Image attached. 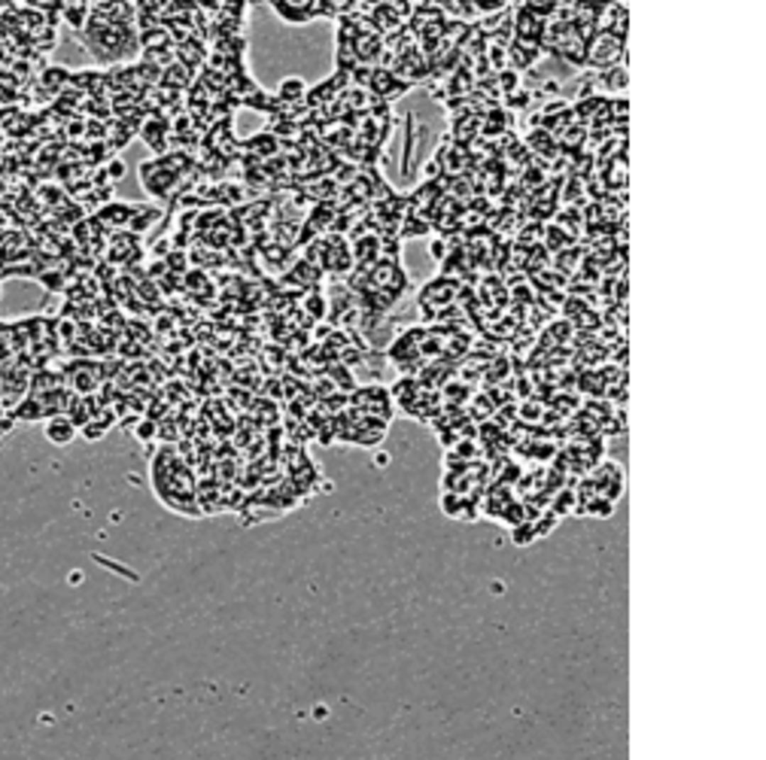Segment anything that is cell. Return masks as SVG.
<instances>
[{
	"mask_svg": "<svg viewBox=\"0 0 766 760\" xmlns=\"http://www.w3.org/2000/svg\"><path fill=\"white\" fill-rule=\"evenodd\" d=\"M46 438L52 444H58V447H67L73 438H77V423H73L70 417H64V414H52L46 420Z\"/></svg>",
	"mask_w": 766,
	"mask_h": 760,
	"instance_id": "1",
	"label": "cell"
},
{
	"mask_svg": "<svg viewBox=\"0 0 766 760\" xmlns=\"http://www.w3.org/2000/svg\"><path fill=\"white\" fill-rule=\"evenodd\" d=\"M305 92H307V89H305V82L289 77V79H283V82H280V92H277V98H280V101H298V98H301V94H305Z\"/></svg>",
	"mask_w": 766,
	"mask_h": 760,
	"instance_id": "2",
	"label": "cell"
},
{
	"mask_svg": "<svg viewBox=\"0 0 766 760\" xmlns=\"http://www.w3.org/2000/svg\"><path fill=\"white\" fill-rule=\"evenodd\" d=\"M606 85L608 89H627V73H623V64H618V67H606Z\"/></svg>",
	"mask_w": 766,
	"mask_h": 760,
	"instance_id": "3",
	"label": "cell"
}]
</instances>
